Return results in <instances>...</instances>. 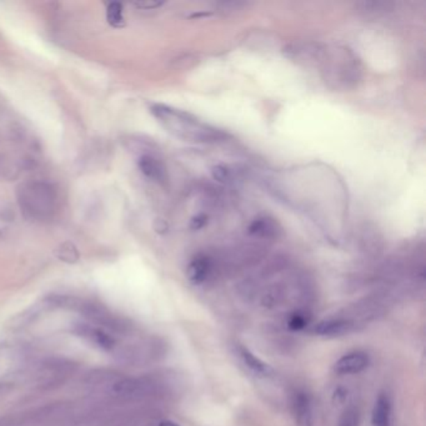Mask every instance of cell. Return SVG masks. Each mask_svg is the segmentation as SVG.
<instances>
[{"instance_id":"1","label":"cell","mask_w":426,"mask_h":426,"mask_svg":"<svg viewBox=\"0 0 426 426\" xmlns=\"http://www.w3.org/2000/svg\"><path fill=\"white\" fill-rule=\"evenodd\" d=\"M319 68L324 83L333 90H350L358 86L364 68L352 49L339 45H325L320 52L315 67Z\"/></svg>"},{"instance_id":"2","label":"cell","mask_w":426,"mask_h":426,"mask_svg":"<svg viewBox=\"0 0 426 426\" xmlns=\"http://www.w3.org/2000/svg\"><path fill=\"white\" fill-rule=\"evenodd\" d=\"M150 111L166 132L179 139L200 144H215L228 139V134L223 130L209 125L188 111L164 104H154Z\"/></svg>"},{"instance_id":"3","label":"cell","mask_w":426,"mask_h":426,"mask_svg":"<svg viewBox=\"0 0 426 426\" xmlns=\"http://www.w3.org/2000/svg\"><path fill=\"white\" fill-rule=\"evenodd\" d=\"M111 390L124 402H141L158 396L161 388L150 379L120 378Z\"/></svg>"},{"instance_id":"4","label":"cell","mask_w":426,"mask_h":426,"mask_svg":"<svg viewBox=\"0 0 426 426\" xmlns=\"http://www.w3.org/2000/svg\"><path fill=\"white\" fill-rule=\"evenodd\" d=\"M78 309L86 317L94 324L102 325L105 329L110 330L116 334H125L130 330L128 322L123 317H116L111 314L105 306L95 303H79Z\"/></svg>"},{"instance_id":"5","label":"cell","mask_w":426,"mask_h":426,"mask_svg":"<svg viewBox=\"0 0 426 426\" xmlns=\"http://www.w3.org/2000/svg\"><path fill=\"white\" fill-rule=\"evenodd\" d=\"M53 201L54 195L52 189L44 184H31L23 190V198H20V204L24 205L25 210L40 218L44 212H50L53 209Z\"/></svg>"},{"instance_id":"6","label":"cell","mask_w":426,"mask_h":426,"mask_svg":"<svg viewBox=\"0 0 426 426\" xmlns=\"http://www.w3.org/2000/svg\"><path fill=\"white\" fill-rule=\"evenodd\" d=\"M218 271L216 259L207 254L195 256L188 267V278L194 284H203L209 281Z\"/></svg>"},{"instance_id":"7","label":"cell","mask_w":426,"mask_h":426,"mask_svg":"<svg viewBox=\"0 0 426 426\" xmlns=\"http://www.w3.org/2000/svg\"><path fill=\"white\" fill-rule=\"evenodd\" d=\"M74 334L77 336H80L86 340L90 341L94 345L103 349V350H113L116 345V340L113 336L106 334L104 330L99 329L93 326L90 324L77 323L74 324L73 329Z\"/></svg>"},{"instance_id":"8","label":"cell","mask_w":426,"mask_h":426,"mask_svg":"<svg viewBox=\"0 0 426 426\" xmlns=\"http://www.w3.org/2000/svg\"><path fill=\"white\" fill-rule=\"evenodd\" d=\"M370 358L364 352H352L342 355L340 359L335 363L334 372L338 375H354L359 374L368 368Z\"/></svg>"},{"instance_id":"9","label":"cell","mask_w":426,"mask_h":426,"mask_svg":"<svg viewBox=\"0 0 426 426\" xmlns=\"http://www.w3.org/2000/svg\"><path fill=\"white\" fill-rule=\"evenodd\" d=\"M355 326L356 325L353 322H350L349 319H345L344 317H331V319H326L314 325L311 333L319 335V336L335 338V336H342V335L352 333Z\"/></svg>"},{"instance_id":"10","label":"cell","mask_w":426,"mask_h":426,"mask_svg":"<svg viewBox=\"0 0 426 426\" xmlns=\"http://www.w3.org/2000/svg\"><path fill=\"white\" fill-rule=\"evenodd\" d=\"M292 410L299 426H313L314 424V411L310 396L306 393H297L292 400Z\"/></svg>"},{"instance_id":"11","label":"cell","mask_w":426,"mask_h":426,"mask_svg":"<svg viewBox=\"0 0 426 426\" xmlns=\"http://www.w3.org/2000/svg\"><path fill=\"white\" fill-rule=\"evenodd\" d=\"M138 164H139L141 173L150 180L160 184L166 182V169H165L164 164L161 163V160L155 158L154 155H149V154L143 155L139 159Z\"/></svg>"},{"instance_id":"12","label":"cell","mask_w":426,"mask_h":426,"mask_svg":"<svg viewBox=\"0 0 426 426\" xmlns=\"http://www.w3.org/2000/svg\"><path fill=\"white\" fill-rule=\"evenodd\" d=\"M281 232L276 221L271 218H258L249 226V234L259 239H273Z\"/></svg>"},{"instance_id":"13","label":"cell","mask_w":426,"mask_h":426,"mask_svg":"<svg viewBox=\"0 0 426 426\" xmlns=\"http://www.w3.org/2000/svg\"><path fill=\"white\" fill-rule=\"evenodd\" d=\"M286 299V286L281 283H275L265 287L260 297V304L265 309H275L281 306Z\"/></svg>"},{"instance_id":"14","label":"cell","mask_w":426,"mask_h":426,"mask_svg":"<svg viewBox=\"0 0 426 426\" xmlns=\"http://www.w3.org/2000/svg\"><path fill=\"white\" fill-rule=\"evenodd\" d=\"M391 419V402L386 394H380L372 409V421L374 426H389Z\"/></svg>"},{"instance_id":"15","label":"cell","mask_w":426,"mask_h":426,"mask_svg":"<svg viewBox=\"0 0 426 426\" xmlns=\"http://www.w3.org/2000/svg\"><path fill=\"white\" fill-rule=\"evenodd\" d=\"M237 352H239V355H240V358L243 360L244 364L248 366L251 372L262 375V377H268V375L273 372V369L270 368V365L267 364L265 361H262L260 358H258L255 354L249 350L248 347L240 345L239 349H237Z\"/></svg>"},{"instance_id":"16","label":"cell","mask_w":426,"mask_h":426,"mask_svg":"<svg viewBox=\"0 0 426 426\" xmlns=\"http://www.w3.org/2000/svg\"><path fill=\"white\" fill-rule=\"evenodd\" d=\"M122 378L116 372L111 370H94L86 375V384L89 386H113Z\"/></svg>"},{"instance_id":"17","label":"cell","mask_w":426,"mask_h":426,"mask_svg":"<svg viewBox=\"0 0 426 426\" xmlns=\"http://www.w3.org/2000/svg\"><path fill=\"white\" fill-rule=\"evenodd\" d=\"M106 20L110 25L113 26H122L124 24V12H123V6L118 1H113L108 6L106 9Z\"/></svg>"},{"instance_id":"18","label":"cell","mask_w":426,"mask_h":426,"mask_svg":"<svg viewBox=\"0 0 426 426\" xmlns=\"http://www.w3.org/2000/svg\"><path fill=\"white\" fill-rule=\"evenodd\" d=\"M309 320L310 319H309L308 314L305 311H295V313H292V315L289 317L287 326H289V329L299 331V330L305 329L309 325Z\"/></svg>"},{"instance_id":"19","label":"cell","mask_w":426,"mask_h":426,"mask_svg":"<svg viewBox=\"0 0 426 426\" xmlns=\"http://www.w3.org/2000/svg\"><path fill=\"white\" fill-rule=\"evenodd\" d=\"M338 426H360V413L358 408L349 407L341 415Z\"/></svg>"},{"instance_id":"20","label":"cell","mask_w":426,"mask_h":426,"mask_svg":"<svg viewBox=\"0 0 426 426\" xmlns=\"http://www.w3.org/2000/svg\"><path fill=\"white\" fill-rule=\"evenodd\" d=\"M58 258L65 262H75L79 258L78 250L74 248L73 244H64L58 250Z\"/></svg>"},{"instance_id":"21","label":"cell","mask_w":426,"mask_h":426,"mask_svg":"<svg viewBox=\"0 0 426 426\" xmlns=\"http://www.w3.org/2000/svg\"><path fill=\"white\" fill-rule=\"evenodd\" d=\"M213 175L216 180L221 183H229L232 180V173L224 165H218L213 169Z\"/></svg>"},{"instance_id":"22","label":"cell","mask_w":426,"mask_h":426,"mask_svg":"<svg viewBox=\"0 0 426 426\" xmlns=\"http://www.w3.org/2000/svg\"><path fill=\"white\" fill-rule=\"evenodd\" d=\"M216 8H220L223 12H234V10H239V9H242L243 6H246L245 3H240V1H228V3H218L216 4Z\"/></svg>"},{"instance_id":"23","label":"cell","mask_w":426,"mask_h":426,"mask_svg":"<svg viewBox=\"0 0 426 426\" xmlns=\"http://www.w3.org/2000/svg\"><path fill=\"white\" fill-rule=\"evenodd\" d=\"M205 224H207V218H205L204 215H200V216H198V218H195V219L193 220L191 226H193L194 229H200V228H203Z\"/></svg>"},{"instance_id":"24","label":"cell","mask_w":426,"mask_h":426,"mask_svg":"<svg viewBox=\"0 0 426 426\" xmlns=\"http://www.w3.org/2000/svg\"><path fill=\"white\" fill-rule=\"evenodd\" d=\"M10 390V386L8 384H0V396L4 395Z\"/></svg>"},{"instance_id":"25","label":"cell","mask_w":426,"mask_h":426,"mask_svg":"<svg viewBox=\"0 0 426 426\" xmlns=\"http://www.w3.org/2000/svg\"><path fill=\"white\" fill-rule=\"evenodd\" d=\"M157 426H179V425H178L177 423H174V421L164 420V421H160V423H159L158 425Z\"/></svg>"}]
</instances>
